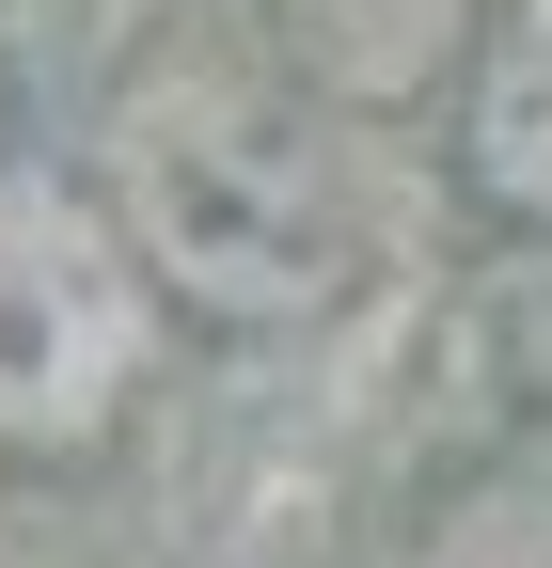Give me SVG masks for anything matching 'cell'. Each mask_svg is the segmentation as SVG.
Returning a JSON list of instances; mask_svg holds the SVG:
<instances>
[{
  "instance_id": "cell-1",
  "label": "cell",
  "mask_w": 552,
  "mask_h": 568,
  "mask_svg": "<svg viewBox=\"0 0 552 568\" xmlns=\"http://www.w3.org/2000/svg\"><path fill=\"white\" fill-rule=\"evenodd\" d=\"M111 222L143 253V284L237 332L316 316L348 284V174L300 126V95L253 63H174L111 111Z\"/></svg>"
},
{
  "instance_id": "cell-2",
  "label": "cell",
  "mask_w": 552,
  "mask_h": 568,
  "mask_svg": "<svg viewBox=\"0 0 552 568\" xmlns=\"http://www.w3.org/2000/svg\"><path fill=\"white\" fill-rule=\"evenodd\" d=\"M143 379V253L95 205L0 174V443H80Z\"/></svg>"
},
{
  "instance_id": "cell-3",
  "label": "cell",
  "mask_w": 552,
  "mask_h": 568,
  "mask_svg": "<svg viewBox=\"0 0 552 568\" xmlns=\"http://www.w3.org/2000/svg\"><path fill=\"white\" fill-rule=\"evenodd\" d=\"M458 159H473V190H490L505 222H552V0H521V17L473 48Z\"/></svg>"
},
{
  "instance_id": "cell-4",
  "label": "cell",
  "mask_w": 552,
  "mask_h": 568,
  "mask_svg": "<svg viewBox=\"0 0 552 568\" xmlns=\"http://www.w3.org/2000/svg\"><path fill=\"white\" fill-rule=\"evenodd\" d=\"M268 32L316 95H427V63L458 48V0H268Z\"/></svg>"
}]
</instances>
